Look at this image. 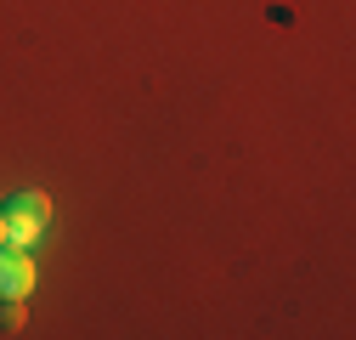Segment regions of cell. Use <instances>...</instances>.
<instances>
[{
  "instance_id": "1",
  "label": "cell",
  "mask_w": 356,
  "mask_h": 340,
  "mask_svg": "<svg viewBox=\"0 0 356 340\" xmlns=\"http://www.w3.org/2000/svg\"><path fill=\"white\" fill-rule=\"evenodd\" d=\"M51 199L46 193H23L17 210H0V244L6 249H34L40 238H51Z\"/></svg>"
},
{
  "instance_id": "2",
  "label": "cell",
  "mask_w": 356,
  "mask_h": 340,
  "mask_svg": "<svg viewBox=\"0 0 356 340\" xmlns=\"http://www.w3.org/2000/svg\"><path fill=\"white\" fill-rule=\"evenodd\" d=\"M40 284L34 249H0V301H29Z\"/></svg>"
},
{
  "instance_id": "3",
  "label": "cell",
  "mask_w": 356,
  "mask_h": 340,
  "mask_svg": "<svg viewBox=\"0 0 356 340\" xmlns=\"http://www.w3.org/2000/svg\"><path fill=\"white\" fill-rule=\"evenodd\" d=\"M0 323H6V334L23 329V301H6V312H0Z\"/></svg>"
}]
</instances>
